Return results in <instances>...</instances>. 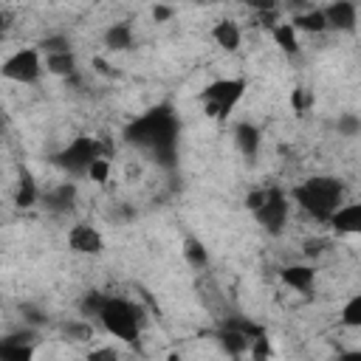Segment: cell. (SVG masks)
<instances>
[{
  "label": "cell",
  "instance_id": "34",
  "mask_svg": "<svg viewBox=\"0 0 361 361\" xmlns=\"http://www.w3.org/2000/svg\"><path fill=\"white\" fill-rule=\"evenodd\" d=\"M169 361H180V358H178V355H175V353H172V355H169Z\"/></svg>",
  "mask_w": 361,
  "mask_h": 361
},
{
  "label": "cell",
  "instance_id": "30",
  "mask_svg": "<svg viewBox=\"0 0 361 361\" xmlns=\"http://www.w3.org/2000/svg\"><path fill=\"white\" fill-rule=\"evenodd\" d=\"M290 104H293V110L302 116V113L307 110V104H310V96H307V90H305V87H296V90H293V96H290Z\"/></svg>",
  "mask_w": 361,
  "mask_h": 361
},
{
  "label": "cell",
  "instance_id": "29",
  "mask_svg": "<svg viewBox=\"0 0 361 361\" xmlns=\"http://www.w3.org/2000/svg\"><path fill=\"white\" fill-rule=\"evenodd\" d=\"M85 361H121V355H118V350H116V347L104 344V347H93V350L87 353V358H85Z\"/></svg>",
  "mask_w": 361,
  "mask_h": 361
},
{
  "label": "cell",
  "instance_id": "6",
  "mask_svg": "<svg viewBox=\"0 0 361 361\" xmlns=\"http://www.w3.org/2000/svg\"><path fill=\"white\" fill-rule=\"evenodd\" d=\"M45 71V56L37 45H25V48H17L14 54H8L0 65V73L3 79L8 82H17V85H34L39 82Z\"/></svg>",
  "mask_w": 361,
  "mask_h": 361
},
{
  "label": "cell",
  "instance_id": "28",
  "mask_svg": "<svg viewBox=\"0 0 361 361\" xmlns=\"http://www.w3.org/2000/svg\"><path fill=\"white\" fill-rule=\"evenodd\" d=\"M254 361H268L271 355H274V347H271V338H268V333L265 336H259V338H254V344H251V353H248Z\"/></svg>",
  "mask_w": 361,
  "mask_h": 361
},
{
  "label": "cell",
  "instance_id": "32",
  "mask_svg": "<svg viewBox=\"0 0 361 361\" xmlns=\"http://www.w3.org/2000/svg\"><path fill=\"white\" fill-rule=\"evenodd\" d=\"M152 17H155L158 23H164V20L172 17V8H169V6H152Z\"/></svg>",
  "mask_w": 361,
  "mask_h": 361
},
{
  "label": "cell",
  "instance_id": "8",
  "mask_svg": "<svg viewBox=\"0 0 361 361\" xmlns=\"http://www.w3.org/2000/svg\"><path fill=\"white\" fill-rule=\"evenodd\" d=\"M37 330L23 327L17 333H8L0 341V361H34L37 355Z\"/></svg>",
  "mask_w": 361,
  "mask_h": 361
},
{
  "label": "cell",
  "instance_id": "11",
  "mask_svg": "<svg viewBox=\"0 0 361 361\" xmlns=\"http://www.w3.org/2000/svg\"><path fill=\"white\" fill-rule=\"evenodd\" d=\"M316 274H319L316 265H310V262H293V265H285L279 271V279H282L285 288H290L296 293H310L313 285H316Z\"/></svg>",
  "mask_w": 361,
  "mask_h": 361
},
{
  "label": "cell",
  "instance_id": "3",
  "mask_svg": "<svg viewBox=\"0 0 361 361\" xmlns=\"http://www.w3.org/2000/svg\"><path fill=\"white\" fill-rule=\"evenodd\" d=\"M96 322L102 324V330L124 344H135L141 338V330H144V316H141V307L124 296H116V293H107L104 296V305L96 316Z\"/></svg>",
  "mask_w": 361,
  "mask_h": 361
},
{
  "label": "cell",
  "instance_id": "18",
  "mask_svg": "<svg viewBox=\"0 0 361 361\" xmlns=\"http://www.w3.org/2000/svg\"><path fill=\"white\" fill-rule=\"evenodd\" d=\"M271 37H274V42L282 54H288V56L299 54V31L293 28V23H276L271 28Z\"/></svg>",
  "mask_w": 361,
  "mask_h": 361
},
{
  "label": "cell",
  "instance_id": "19",
  "mask_svg": "<svg viewBox=\"0 0 361 361\" xmlns=\"http://www.w3.org/2000/svg\"><path fill=\"white\" fill-rule=\"evenodd\" d=\"M14 203H17L20 209H31V206L42 203V192H39L37 180L31 178V172H25V169H23V175H20V183H17V195H14Z\"/></svg>",
  "mask_w": 361,
  "mask_h": 361
},
{
  "label": "cell",
  "instance_id": "17",
  "mask_svg": "<svg viewBox=\"0 0 361 361\" xmlns=\"http://www.w3.org/2000/svg\"><path fill=\"white\" fill-rule=\"evenodd\" d=\"M234 144H237V149H240L248 161L257 158L259 144H262V133H259V127L251 124V121H240V124L234 127Z\"/></svg>",
  "mask_w": 361,
  "mask_h": 361
},
{
  "label": "cell",
  "instance_id": "4",
  "mask_svg": "<svg viewBox=\"0 0 361 361\" xmlns=\"http://www.w3.org/2000/svg\"><path fill=\"white\" fill-rule=\"evenodd\" d=\"M99 158H107V147L96 138V135H73L59 152H54V166H59L68 178H87L90 166L99 161Z\"/></svg>",
  "mask_w": 361,
  "mask_h": 361
},
{
  "label": "cell",
  "instance_id": "33",
  "mask_svg": "<svg viewBox=\"0 0 361 361\" xmlns=\"http://www.w3.org/2000/svg\"><path fill=\"white\" fill-rule=\"evenodd\" d=\"M336 361H361V347H358V350H344V353H338Z\"/></svg>",
  "mask_w": 361,
  "mask_h": 361
},
{
  "label": "cell",
  "instance_id": "22",
  "mask_svg": "<svg viewBox=\"0 0 361 361\" xmlns=\"http://www.w3.org/2000/svg\"><path fill=\"white\" fill-rule=\"evenodd\" d=\"M338 324L350 330H361V293H353L341 307H338Z\"/></svg>",
  "mask_w": 361,
  "mask_h": 361
},
{
  "label": "cell",
  "instance_id": "24",
  "mask_svg": "<svg viewBox=\"0 0 361 361\" xmlns=\"http://www.w3.org/2000/svg\"><path fill=\"white\" fill-rule=\"evenodd\" d=\"M37 48L42 51V56H48V54H65V51H73V48H71V37H68V34H45V37L37 42Z\"/></svg>",
  "mask_w": 361,
  "mask_h": 361
},
{
  "label": "cell",
  "instance_id": "21",
  "mask_svg": "<svg viewBox=\"0 0 361 361\" xmlns=\"http://www.w3.org/2000/svg\"><path fill=\"white\" fill-rule=\"evenodd\" d=\"M290 23H293L296 31H305V34H324L330 28L327 17H324V8H310L305 14H296Z\"/></svg>",
  "mask_w": 361,
  "mask_h": 361
},
{
  "label": "cell",
  "instance_id": "31",
  "mask_svg": "<svg viewBox=\"0 0 361 361\" xmlns=\"http://www.w3.org/2000/svg\"><path fill=\"white\" fill-rule=\"evenodd\" d=\"M65 333H71L73 341H87V338H93V327H90V324H68Z\"/></svg>",
  "mask_w": 361,
  "mask_h": 361
},
{
  "label": "cell",
  "instance_id": "7",
  "mask_svg": "<svg viewBox=\"0 0 361 361\" xmlns=\"http://www.w3.org/2000/svg\"><path fill=\"white\" fill-rule=\"evenodd\" d=\"M290 195L285 192V189H279V186H265V200L259 203V209L257 212H251L254 214V220L262 226V231H268V234H282L285 231V226H288V217H290Z\"/></svg>",
  "mask_w": 361,
  "mask_h": 361
},
{
  "label": "cell",
  "instance_id": "25",
  "mask_svg": "<svg viewBox=\"0 0 361 361\" xmlns=\"http://www.w3.org/2000/svg\"><path fill=\"white\" fill-rule=\"evenodd\" d=\"M104 296H107V293H102V290H87V293L82 296V302H79L82 316L96 319V316H99V310H102V305H104Z\"/></svg>",
  "mask_w": 361,
  "mask_h": 361
},
{
  "label": "cell",
  "instance_id": "10",
  "mask_svg": "<svg viewBox=\"0 0 361 361\" xmlns=\"http://www.w3.org/2000/svg\"><path fill=\"white\" fill-rule=\"evenodd\" d=\"M76 197H79L76 180H59L56 186H51L48 192H42V206L51 214H68V212H73Z\"/></svg>",
  "mask_w": 361,
  "mask_h": 361
},
{
  "label": "cell",
  "instance_id": "5",
  "mask_svg": "<svg viewBox=\"0 0 361 361\" xmlns=\"http://www.w3.org/2000/svg\"><path fill=\"white\" fill-rule=\"evenodd\" d=\"M248 90V79L245 76H223V79H214L209 82L203 90H200V104H203V113L212 118V121H226L234 107L243 102Z\"/></svg>",
  "mask_w": 361,
  "mask_h": 361
},
{
  "label": "cell",
  "instance_id": "27",
  "mask_svg": "<svg viewBox=\"0 0 361 361\" xmlns=\"http://www.w3.org/2000/svg\"><path fill=\"white\" fill-rule=\"evenodd\" d=\"M110 169H113V164H110V158H99L93 166H90V172H87V178L93 180V183H107L110 180Z\"/></svg>",
  "mask_w": 361,
  "mask_h": 361
},
{
  "label": "cell",
  "instance_id": "2",
  "mask_svg": "<svg viewBox=\"0 0 361 361\" xmlns=\"http://www.w3.org/2000/svg\"><path fill=\"white\" fill-rule=\"evenodd\" d=\"M290 200L299 212H305L310 220L316 223H330L333 214L347 203V186L338 175H310L305 180H299L290 192Z\"/></svg>",
  "mask_w": 361,
  "mask_h": 361
},
{
  "label": "cell",
  "instance_id": "26",
  "mask_svg": "<svg viewBox=\"0 0 361 361\" xmlns=\"http://www.w3.org/2000/svg\"><path fill=\"white\" fill-rule=\"evenodd\" d=\"M336 130H338L344 138H353V135H358V130H361V118L353 116V113H344V116L336 121Z\"/></svg>",
  "mask_w": 361,
  "mask_h": 361
},
{
  "label": "cell",
  "instance_id": "9",
  "mask_svg": "<svg viewBox=\"0 0 361 361\" xmlns=\"http://www.w3.org/2000/svg\"><path fill=\"white\" fill-rule=\"evenodd\" d=\"M68 248L82 257H99L104 251V237L90 223H73L68 228Z\"/></svg>",
  "mask_w": 361,
  "mask_h": 361
},
{
  "label": "cell",
  "instance_id": "12",
  "mask_svg": "<svg viewBox=\"0 0 361 361\" xmlns=\"http://www.w3.org/2000/svg\"><path fill=\"white\" fill-rule=\"evenodd\" d=\"M324 17H327V25L330 28L350 34L358 25V6L355 3H347V0H336V3L324 6Z\"/></svg>",
  "mask_w": 361,
  "mask_h": 361
},
{
  "label": "cell",
  "instance_id": "14",
  "mask_svg": "<svg viewBox=\"0 0 361 361\" xmlns=\"http://www.w3.org/2000/svg\"><path fill=\"white\" fill-rule=\"evenodd\" d=\"M214 336H217L220 350H223L226 355H231V358H243V355H248V353H251L254 338H248L243 330H237V327H231V324H223Z\"/></svg>",
  "mask_w": 361,
  "mask_h": 361
},
{
  "label": "cell",
  "instance_id": "13",
  "mask_svg": "<svg viewBox=\"0 0 361 361\" xmlns=\"http://www.w3.org/2000/svg\"><path fill=\"white\" fill-rule=\"evenodd\" d=\"M336 234H344V237H361V200H353V203H344L333 220L327 223Z\"/></svg>",
  "mask_w": 361,
  "mask_h": 361
},
{
  "label": "cell",
  "instance_id": "1",
  "mask_svg": "<svg viewBox=\"0 0 361 361\" xmlns=\"http://www.w3.org/2000/svg\"><path fill=\"white\" fill-rule=\"evenodd\" d=\"M124 141L130 147L141 149L144 155H149V161H155L158 166L175 169L178 144H180V118H178L175 107L161 102V104L144 110L124 127Z\"/></svg>",
  "mask_w": 361,
  "mask_h": 361
},
{
  "label": "cell",
  "instance_id": "20",
  "mask_svg": "<svg viewBox=\"0 0 361 361\" xmlns=\"http://www.w3.org/2000/svg\"><path fill=\"white\" fill-rule=\"evenodd\" d=\"M45 71L62 79H76V54L65 51V54H48L45 56Z\"/></svg>",
  "mask_w": 361,
  "mask_h": 361
},
{
  "label": "cell",
  "instance_id": "15",
  "mask_svg": "<svg viewBox=\"0 0 361 361\" xmlns=\"http://www.w3.org/2000/svg\"><path fill=\"white\" fill-rule=\"evenodd\" d=\"M209 34H212L214 45L223 48L226 54H234V51L243 45V28H240L234 20H217Z\"/></svg>",
  "mask_w": 361,
  "mask_h": 361
},
{
  "label": "cell",
  "instance_id": "16",
  "mask_svg": "<svg viewBox=\"0 0 361 361\" xmlns=\"http://www.w3.org/2000/svg\"><path fill=\"white\" fill-rule=\"evenodd\" d=\"M104 45L107 51L118 54V51H130L135 45V31L127 20H118V23H110L107 31H104Z\"/></svg>",
  "mask_w": 361,
  "mask_h": 361
},
{
  "label": "cell",
  "instance_id": "23",
  "mask_svg": "<svg viewBox=\"0 0 361 361\" xmlns=\"http://www.w3.org/2000/svg\"><path fill=\"white\" fill-rule=\"evenodd\" d=\"M183 257H186V262H189L192 268H197V271L209 265V251H206L203 243L195 240V237H186V240H183Z\"/></svg>",
  "mask_w": 361,
  "mask_h": 361
}]
</instances>
